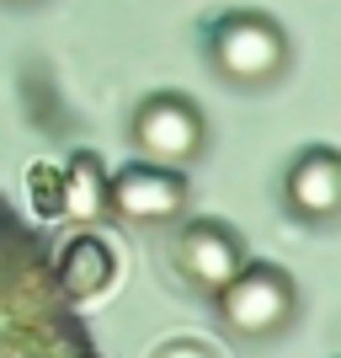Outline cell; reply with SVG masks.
<instances>
[{"mask_svg":"<svg viewBox=\"0 0 341 358\" xmlns=\"http://www.w3.org/2000/svg\"><path fill=\"white\" fill-rule=\"evenodd\" d=\"M213 59H219L224 75L235 80H262V75L278 70L282 59V38L272 32V22L240 11V16H224L213 27Z\"/></svg>","mask_w":341,"mask_h":358,"instance_id":"4","label":"cell"},{"mask_svg":"<svg viewBox=\"0 0 341 358\" xmlns=\"http://www.w3.org/2000/svg\"><path fill=\"white\" fill-rule=\"evenodd\" d=\"M187 203V182L171 171V166H123L118 177H107V209L123 214L134 224H160L171 214H181Z\"/></svg>","mask_w":341,"mask_h":358,"instance_id":"3","label":"cell"},{"mask_svg":"<svg viewBox=\"0 0 341 358\" xmlns=\"http://www.w3.org/2000/svg\"><path fill=\"white\" fill-rule=\"evenodd\" d=\"M11 6H38V0H11Z\"/></svg>","mask_w":341,"mask_h":358,"instance_id":"10","label":"cell"},{"mask_svg":"<svg viewBox=\"0 0 341 358\" xmlns=\"http://www.w3.org/2000/svg\"><path fill=\"white\" fill-rule=\"evenodd\" d=\"M288 193H294L298 209L310 214H326L341 203V166L331 155H310V161L294 166V177H288Z\"/></svg>","mask_w":341,"mask_h":358,"instance_id":"9","label":"cell"},{"mask_svg":"<svg viewBox=\"0 0 341 358\" xmlns=\"http://www.w3.org/2000/svg\"><path fill=\"white\" fill-rule=\"evenodd\" d=\"M54 273H59L64 294H70L75 305H86V299H96L112 284L118 257H112V246H107L96 230H80V236L64 241V252H54Z\"/></svg>","mask_w":341,"mask_h":358,"instance_id":"7","label":"cell"},{"mask_svg":"<svg viewBox=\"0 0 341 358\" xmlns=\"http://www.w3.org/2000/svg\"><path fill=\"white\" fill-rule=\"evenodd\" d=\"M134 145L144 150L149 166H176V161H192L203 150V118L187 96H144L134 113Z\"/></svg>","mask_w":341,"mask_h":358,"instance_id":"2","label":"cell"},{"mask_svg":"<svg viewBox=\"0 0 341 358\" xmlns=\"http://www.w3.org/2000/svg\"><path fill=\"white\" fill-rule=\"evenodd\" d=\"M176 262L181 273L203 289H224L240 273V241L224 224H187L176 241Z\"/></svg>","mask_w":341,"mask_h":358,"instance_id":"6","label":"cell"},{"mask_svg":"<svg viewBox=\"0 0 341 358\" xmlns=\"http://www.w3.org/2000/svg\"><path fill=\"white\" fill-rule=\"evenodd\" d=\"M0 358H102L80 305L54 273V246L0 198Z\"/></svg>","mask_w":341,"mask_h":358,"instance_id":"1","label":"cell"},{"mask_svg":"<svg viewBox=\"0 0 341 358\" xmlns=\"http://www.w3.org/2000/svg\"><path fill=\"white\" fill-rule=\"evenodd\" d=\"M219 294H224V321L235 331H272L288 315V284L272 268H240Z\"/></svg>","mask_w":341,"mask_h":358,"instance_id":"5","label":"cell"},{"mask_svg":"<svg viewBox=\"0 0 341 358\" xmlns=\"http://www.w3.org/2000/svg\"><path fill=\"white\" fill-rule=\"evenodd\" d=\"M59 214L75 224H96L107 214V171L96 150H75L59 171Z\"/></svg>","mask_w":341,"mask_h":358,"instance_id":"8","label":"cell"}]
</instances>
